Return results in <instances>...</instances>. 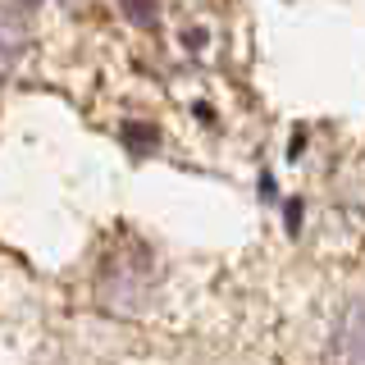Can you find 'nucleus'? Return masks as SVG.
I'll return each mask as SVG.
<instances>
[{
    "instance_id": "obj_1",
    "label": "nucleus",
    "mask_w": 365,
    "mask_h": 365,
    "mask_svg": "<svg viewBox=\"0 0 365 365\" xmlns=\"http://www.w3.org/2000/svg\"><path fill=\"white\" fill-rule=\"evenodd\" d=\"M338 365H365V306L347 315L338 334Z\"/></svg>"
}]
</instances>
